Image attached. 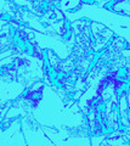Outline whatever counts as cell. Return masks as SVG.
Segmentation results:
<instances>
[{
  "label": "cell",
  "instance_id": "1",
  "mask_svg": "<svg viewBox=\"0 0 130 146\" xmlns=\"http://www.w3.org/2000/svg\"><path fill=\"white\" fill-rule=\"evenodd\" d=\"M95 3L96 0H80V4H84V5H92Z\"/></svg>",
  "mask_w": 130,
  "mask_h": 146
},
{
  "label": "cell",
  "instance_id": "2",
  "mask_svg": "<svg viewBox=\"0 0 130 146\" xmlns=\"http://www.w3.org/2000/svg\"><path fill=\"white\" fill-rule=\"evenodd\" d=\"M56 17H57V13L53 12V13H51V15L49 16V20H53V18H56Z\"/></svg>",
  "mask_w": 130,
  "mask_h": 146
}]
</instances>
